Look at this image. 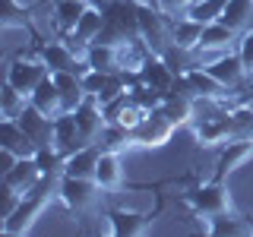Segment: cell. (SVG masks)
<instances>
[{"label": "cell", "instance_id": "6da1fadb", "mask_svg": "<svg viewBox=\"0 0 253 237\" xmlns=\"http://www.w3.org/2000/svg\"><path fill=\"white\" fill-rule=\"evenodd\" d=\"M187 202H190V212H193L196 218H203V221H209L215 215H225V212H234L231 190H228V184L221 177L206 180V184H200L196 190H190Z\"/></svg>", "mask_w": 253, "mask_h": 237}, {"label": "cell", "instance_id": "7a4b0ae2", "mask_svg": "<svg viewBox=\"0 0 253 237\" xmlns=\"http://www.w3.org/2000/svg\"><path fill=\"white\" fill-rule=\"evenodd\" d=\"M51 76V70L44 67V60L38 57V51H32V54H16V57L6 60V79L3 82H10L13 89H19L22 95H32L38 89V82L42 79Z\"/></svg>", "mask_w": 253, "mask_h": 237}, {"label": "cell", "instance_id": "3957f363", "mask_svg": "<svg viewBox=\"0 0 253 237\" xmlns=\"http://www.w3.org/2000/svg\"><path fill=\"white\" fill-rule=\"evenodd\" d=\"M105 193L95 177H73V174H60L57 180V199L67 205L70 212H89L95 199Z\"/></svg>", "mask_w": 253, "mask_h": 237}, {"label": "cell", "instance_id": "277c9868", "mask_svg": "<svg viewBox=\"0 0 253 237\" xmlns=\"http://www.w3.org/2000/svg\"><path fill=\"white\" fill-rule=\"evenodd\" d=\"M174 130H177V126H174L168 117L162 114V108H155V111H149V114L130 130V139H133V146L158 149V146H165V142H171Z\"/></svg>", "mask_w": 253, "mask_h": 237}, {"label": "cell", "instance_id": "5b68a950", "mask_svg": "<svg viewBox=\"0 0 253 237\" xmlns=\"http://www.w3.org/2000/svg\"><path fill=\"white\" fill-rule=\"evenodd\" d=\"M180 79H184L187 92L193 95L196 101H215V105H225L228 89H225V85H221L206 67H193V70H187V73L180 76Z\"/></svg>", "mask_w": 253, "mask_h": 237}, {"label": "cell", "instance_id": "8992f818", "mask_svg": "<svg viewBox=\"0 0 253 237\" xmlns=\"http://www.w3.org/2000/svg\"><path fill=\"white\" fill-rule=\"evenodd\" d=\"M193 133L200 139V146H225L228 139H234V123H231V114L228 111H218L212 117H196L193 123Z\"/></svg>", "mask_w": 253, "mask_h": 237}, {"label": "cell", "instance_id": "52a82bcc", "mask_svg": "<svg viewBox=\"0 0 253 237\" xmlns=\"http://www.w3.org/2000/svg\"><path fill=\"white\" fill-rule=\"evenodd\" d=\"M73 114H76L83 142H85V146H98L101 136H105V130H108V120H105V111H101V105L95 98H85L83 105L73 111Z\"/></svg>", "mask_w": 253, "mask_h": 237}, {"label": "cell", "instance_id": "ba28073f", "mask_svg": "<svg viewBox=\"0 0 253 237\" xmlns=\"http://www.w3.org/2000/svg\"><path fill=\"white\" fill-rule=\"evenodd\" d=\"M206 70H209V73L215 76L228 92H237V89H244V85H250L247 67H244V60H241V54H237V51L221 54V57H218L215 63H209Z\"/></svg>", "mask_w": 253, "mask_h": 237}, {"label": "cell", "instance_id": "9c48e42d", "mask_svg": "<svg viewBox=\"0 0 253 237\" xmlns=\"http://www.w3.org/2000/svg\"><path fill=\"white\" fill-rule=\"evenodd\" d=\"M139 82H146L152 92L158 95H168L174 89V82H177V73L165 63L162 54H149L146 60H142V67H139V73H136Z\"/></svg>", "mask_w": 253, "mask_h": 237}, {"label": "cell", "instance_id": "30bf717a", "mask_svg": "<svg viewBox=\"0 0 253 237\" xmlns=\"http://www.w3.org/2000/svg\"><path fill=\"white\" fill-rule=\"evenodd\" d=\"M44 180V174H42V168H38V161H35V155H29V158H19V161L13 164L10 171L0 177V184H6V187H13L16 193H32L38 184Z\"/></svg>", "mask_w": 253, "mask_h": 237}, {"label": "cell", "instance_id": "8fae6325", "mask_svg": "<svg viewBox=\"0 0 253 237\" xmlns=\"http://www.w3.org/2000/svg\"><path fill=\"white\" fill-rule=\"evenodd\" d=\"M250 161H253V139H241V136L228 139L225 146H221V152H218V164H215V168H218V177L247 168Z\"/></svg>", "mask_w": 253, "mask_h": 237}, {"label": "cell", "instance_id": "7c38bea8", "mask_svg": "<svg viewBox=\"0 0 253 237\" xmlns=\"http://www.w3.org/2000/svg\"><path fill=\"white\" fill-rule=\"evenodd\" d=\"M19 126L29 133V139L35 142L38 149L42 146H54V117H47L44 111H38L29 101V108L19 114Z\"/></svg>", "mask_w": 253, "mask_h": 237}, {"label": "cell", "instance_id": "4fadbf2b", "mask_svg": "<svg viewBox=\"0 0 253 237\" xmlns=\"http://www.w3.org/2000/svg\"><path fill=\"white\" fill-rule=\"evenodd\" d=\"M111 218V234L114 237H139L149 231V215L146 212H136L130 205H117V209L108 212Z\"/></svg>", "mask_w": 253, "mask_h": 237}, {"label": "cell", "instance_id": "5bb4252c", "mask_svg": "<svg viewBox=\"0 0 253 237\" xmlns=\"http://www.w3.org/2000/svg\"><path fill=\"white\" fill-rule=\"evenodd\" d=\"M162 114L168 117L174 126H187L196 120V108H200V101L193 98V95H184V92H168L162 98Z\"/></svg>", "mask_w": 253, "mask_h": 237}, {"label": "cell", "instance_id": "9a60e30c", "mask_svg": "<svg viewBox=\"0 0 253 237\" xmlns=\"http://www.w3.org/2000/svg\"><path fill=\"white\" fill-rule=\"evenodd\" d=\"M95 184L105 193H114L124 184V164H121V152L114 149H101L98 155V168H95Z\"/></svg>", "mask_w": 253, "mask_h": 237}, {"label": "cell", "instance_id": "2e32d148", "mask_svg": "<svg viewBox=\"0 0 253 237\" xmlns=\"http://www.w3.org/2000/svg\"><path fill=\"white\" fill-rule=\"evenodd\" d=\"M237 32L231 26H225V22H209V26H203V35H200V51H218V54H225V51H234L237 47Z\"/></svg>", "mask_w": 253, "mask_h": 237}, {"label": "cell", "instance_id": "e0dca14e", "mask_svg": "<svg viewBox=\"0 0 253 237\" xmlns=\"http://www.w3.org/2000/svg\"><path fill=\"white\" fill-rule=\"evenodd\" d=\"M98 155H101V146H79V149H73L70 155H63V174H73V177H95Z\"/></svg>", "mask_w": 253, "mask_h": 237}, {"label": "cell", "instance_id": "ac0fdd59", "mask_svg": "<svg viewBox=\"0 0 253 237\" xmlns=\"http://www.w3.org/2000/svg\"><path fill=\"white\" fill-rule=\"evenodd\" d=\"M85 63H89V70H101V73H124L121 70V44L92 41L89 51H85Z\"/></svg>", "mask_w": 253, "mask_h": 237}, {"label": "cell", "instance_id": "d6986e66", "mask_svg": "<svg viewBox=\"0 0 253 237\" xmlns=\"http://www.w3.org/2000/svg\"><path fill=\"white\" fill-rule=\"evenodd\" d=\"M0 146L13 149L19 158H29L38 152V146L29 139V133L19 126V120H6V117H0Z\"/></svg>", "mask_w": 253, "mask_h": 237}, {"label": "cell", "instance_id": "ffe728a7", "mask_svg": "<svg viewBox=\"0 0 253 237\" xmlns=\"http://www.w3.org/2000/svg\"><path fill=\"white\" fill-rule=\"evenodd\" d=\"M105 22H108V16H105V6H98V3H89V6H85V13L79 16L76 29L70 32V35H73V38H79V41H85V44H92V41H98V35L105 32Z\"/></svg>", "mask_w": 253, "mask_h": 237}, {"label": "cell", "instance_id": "44dd1931", "mask_svg": "<svg viewBox=\"0 0 253 237\" xmlns=\"http://www.w3.org/2000/svg\"><path fill=\"white\" fill-rule=\"evenodd\" d=\"M79 146H85V142L79 136L76 114H57L54 117V149H60L63 155H70Z\"/></svg>", "mask_w": 253, "mask_h": 237}, {"label": "cell", "instance_id": "7402d4cb", "mask_svg": "<svg viewBox=\"0 0 253 237\" xmlns=\"http://www.w3.org/2000/svg\"><path fill=\"white\" fill-rule=\"evenodd\" d=\"M92 0H51L54 6V22H57V32L60 35H70V32L76 29L79 16L85 13V6H89Z\"/></svg>", "mask_w": 253, "mask_h": 237}, {"label": "cell", "instance_id": "603a6c76", "mask_svg": "<svg viewBox=\"0 0 253 237\" xmlns=\"http://www.w3.org/2000/svg\"><path fill=\"white\" fill-rule=\"evenodd\" d=\"M206 231L215 237H237V234H253V221L244 215H234V212H225V215H215L206 221Z\"/></svg>", "mask_w": 253, "mask_h": 237}, {"label": "cell", "instance_id": "cb8c5ba5", "mask_svg": "<svg viewBox=\"0 0 253 237\" xmlns=\"http://www.w3.org/2000/svg\"><path fill=\"white\" fill-rule=\"evenodd\" d=\"M29 101L35 105L38 111H44L47 117H57L60 111H63V101H60V89H57V82H54V76H47L38 82V89L29 95Z\"/></svg>", "mask_w": 253, "mask_h": 237}, {"label": "cell", "instance_id": "d4e9b609", "mask_svg": "<svg viewBox=\"0 0 253 237\" xmlns=\"http://www.w3.org/2000/svg\"><path fill=\"white\" fill-rule=\"evenodd\" d=\"M221 22L231 26L237 35H244L247 29H253V0H225Z\"/></svg>", "mask_w": 253, "mask_h": 237}, {"label": "cell", "instance_id": "484cf974", "mask_svg": "<svg viewBox=\"0 0 253 237\" xmlns=\"http://www.w3.org/2000/svg\"><path fill=\"white\" fill-rule=\"evenodd\" d=\"M200 35H203V22L190 19L187 13L171 16V41H174V44H180V47H196V44H200Z\"/></svg>", "mask_w": 253, "mask_h": 237}, {"label": "cell", "instance_id": "4316f807", "mask_svg": "<svg viewBox=\"0 0 253 237\" xmlns=\"http://www.w3.org/2000/svg\"><path fill=\"white\" fill-rule=\"evenodd\" d=\"M29 108V95H22L19 89H13L10 82H3L0 89V117L6 120H19V114Z\"/></svg>", "mask_w": 253, "mask_h": 237}, {"label": "cell", "instance_id": "83f0119b", "mask_svg": "<svg viewBox=\"0 0 253 237\" xmlns=\"http://www.w3.org/2000/svg\"><path fill=\"white\" fill-rule=\"evenodd\" d=\"M19 202H22V193H16L13 187L0 184V221H6V218H10L13 212L19 209Z\"/></svg>", "mask_w": 253, "mask_h": 237}, {"label": "cell", "instance_id": "f1b7e54d", "mask_svg": "<svg viewBox=\"0 0 253 237\" xmlns=\"http://www.w3.org/2000/svg\"><path fill=\"white\" fill-rule=\"evenodd\" d=\"M234 51L241 54L244 67H247V76H250V82H253V29H247L241 38H237V47H234Z\"/></svg>", "mask_w": 253, "mask_h": 237}, {"label": "cell", "instance_id": "f546056e", "mask_svg": "<svg viewBox=\"0 0 253 237\" xmlns=\"http://www.w3.org/2000/svg\"><path fill=\"white\" fill-rule=\"evenodd\" d=\"M190 3H193V0H162V10L168 13V16H180V13H187L190 10Z\"/></svg>", "mask_w": 253, "mask_h": 237}, {"label": "cell", "instance_id": "4dcf8cb0", "mask_svg": "<svg viewBox=\"0 0 253 237\" xmlns=\"http://www.w3.org/2000/svg\"><path fill=\"white\" fill-rule=\"evenodd\" d=\"M16 161H19V155H16L13 149H3V146H0V177H3V174L10 171Z\"/></svg>", "mask_w": 253, "mask_h": 237}, {"label": "cell", "instance_id": "1f68e13d", "mask_svg": "<svg viewBox=\"0 0 253 237\" xmlns=\"http://www.w3.org/2000/svg\"><path fill=\"white\" fill-rule=\"evenodd\" d=\"M136 3H149V6H158L162 0H136Z\"/></svg>", "mask_w": 253, "mask_h": 237}]
</instances>
